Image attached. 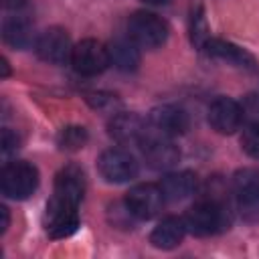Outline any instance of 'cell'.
Here are the masks:
<instances>
[{
  "mask_svg": "<svg viewBox=\"0 0 259 259\" xmlns=\"http://www.w3.org/2000/svg\"><path fill=\"white\" fill-rule=\"evenodd\" d=\"M186 233L194 237H212L231 227V208L217 198H202L194 202L182 217Z\"/></svg>",
  "mask_w": 259,
  "mask_h": 259,
  "instance_id": "obj_1",
  "label": "cell"
},
{
  "mask_svg": "<svg viewBox=\"0 0 259 259\" xmlns=\"http://www.w3.org/2000/svg\"><path fill=\"white\" fill-rule=\"evenodd\" d=\"M38 188V170L26 160L4 162L0 174V190L10 200H26Z\"/></svg>",
  "mask_w": 259,
  "mask_h": 259,
  "instance_id": "obj_2",
  "label": "cell"
},
{
  "mask_svg": "<svg viewBox=\"0 0 259 259\" xmlns=\"http://www.w3.org/2000/svg\"><path fill=\"white\" fill-rule=\"evenodd\" d=\"M127 36L146 51L160 49L168 38V24L150 10H138L127 18Z\"/></svg>",
  "mask_w": 259,
  "mask_h": 259,
  "instance_id": "obj_3",
  "label": "cell"
},
{
  "mask_svg": "<svg viewBox=\"0 0 259 259\" xmlns=\"http://www.w3.org/2000/svg\"><path fill=\"white\" fill-rule=\"evenodd\" d=\"M97 172L109 184H123L138 176L140 164L130 150L117 146V148H107L99 154Z\"/></svg>",
  "mask_w": 259,
  "mask_h": 259,
  "instance_id": "obj_4",
  "label": "cell"
},
{
  "mask_svg": "<svg viewBox=\"0 0 259 259\" xmlns=\"http://www.w3.org/2000/svg\"><path fill=\"white\" fill-rule=\"evenodd\" d=\"M235 204L245 223H259V170L241 168L233 176Z\"/></svg>",
  "mask_w": 259,
  "mask_h": 259,
  "instance_id": "obj_5",
  "label": "cell"
},
{
  "mask_svg": "<svg viewBox=\"0 0 259 259\" xmlns=\"http://www.w3.org/2000/svg\"><path fill=\"white\" fill-rule=\"evenodd\" d=\"M71 65L79 75L85 77L101 75L111 65L109 47L95 38H83L77 45H73Z\"/></svg>",
  "mask_w": 259,
  "mask_h": 259,
  "instance_id": "obj_6",
  "label": "cell"
},
{
  "mask_svg": "<svg viewBox=\"0 0 259 259\" xmlns=\"http://www.w3.org/2000/svg\"><path fill=\"white\" fill-rule=\"evenodd\" d=\"M81 225L79 204L67 202L63 198L51 196L45 210V231L51 239H67Z\"/></svg>",
  "mask_w": 259,
  "mask_h": 259,
  "instance_id": "obj_7",
  "label": "cell"
},
{
  "mask_svg": "<svg viewBox=\"0 0 259 259\" xmlns=\"http://www.w3.org/2000/svg\"><path fill=\"white\" fill-rule=\"evenodd\" d=\"M142 156L148 168L156 172H170L180 160V150L170 136L158 134L150 127V134L142 142Z\"/></svg>",
  "mask_w": 259,
  "mask_h": 259,
  "instance_id": "obj_8",
  "label": "cell"
},
{
  "mask_svg": "<svg viewBox=\"0 0 259 259\" xmlns=\"http://www.w3.org/2000/svg\"><path fill=\"white\" fill-rule=\"evenodd\" d=\"M107 134L117 146H142L150 134V123L134 111H117L107 121Z\"/></svg>",
  "mask_w": 259,
  "mask_h": 259,
  "instance_id": "obj_9",
  "label": "cell"
},
{
  "mask_svg": "<svg viewBox=\"0 0 259 259\" xmlns=\"http://www.w3.org/2000/svg\"><path fill=\"white\" fill-rule=\"evenodd\" d=\"M123 202L138 221H150L162 210L166 198H164V192H162L160 184L140 182V184L132 186L125 192Z\"/></svg>",
  "mask_w": 259,
  "mask_h": 259,
  "instance_id": "obj_10",
  "label": "cell"
},
{
  "mask_svg": "<svg viewBox=\"0 0 259 259\" xmlns=\"http://www.w3.org/2000/svg\"><path fill=\"white\" fill-rule=\"evenodd\" d=\"M32 49H34L36 57L49 65L71 63V53H73L71 38H69L67 30H63L59 26H53V28H47L45 32H40L36 36V42Z\"/></svg>",
  "mask_w": 259,
  "mask_h": 259,
  "instance_id": "obj_11",
  "label": "cell"
},
{
  "mask_svg": "<svg viewBox=\"0 0 259 259\" xmlns=\"http://www.w3.org/2000/svg\"><path fill=\"white\" fill-rule=\"evenodd\" d=\"M206 119L210 123V127L217 134H235L241 125H243V109H241V101L227 97V95H219L210 101L208 111H206Z\"/></svg>",
  "mask_w": 259,
  "mask_h": 259,
  "instance_id": "obj_12",
  "label": "cell"
},
{
  "mask_svg": "<svg viewBox=\"0 0 259 259\" xmlns=\"http://www.w3.org/2000/svg\"><path fill=\"white\" fill-rule=\"evenodd\" d=\"M202 53H206V57L223 61V63H227L231 67H239V69H245V71H251V73H259L257 59L247 49H243V47H239V45H235L231 40L210 36V40L206 42Z\"/></svg>",
  "mask_w": 259,
  "mask_h": 259,
  "instance_id": "obj_13",
  "label": "cell"
},
{
  "mask_svg": "<svg viewBox=\"0 0 259 259\" xmlns=\"http://www.w3.org/2000/svg\"><path fill=\"white\" fill-rule=\"evenodd\" d=\"M148 123L154 132L174 138L188 130V113L180 105L162 103V105H156L148 113Z\"/></svg>",
  "mask_w": 259,
  "mask_h": 259,
  "instance_id": "obj_14",
  "label": "cell"
},
{
  "mask_svg": "<svg viewBox=\"0 0 259 259\" xmlns=\"http://www.w3.org/2000/svg\"><path fill=\"white\" fill-rule=\"evenodd\" d=\"M85 172L77 164H67L63 166L57 176H55V186H53V196L63 198L73 204H81L83 194H85Z\"/></svg>",
  "mask_w": 259,
  "mask_h": 259,
  "instance_id": "obj_15",
  "label": "cell"
},
{
  "mask_svg": "<svg viewBox=\"0 0 259 259\" xmlns=\"http://www.w3.org/2000/svg\"><path fill=\"white\" fill-rule=\"evenodd\" d=\"M2 38L8 47L12 49H28V47H34L36 42V36H34V26H32V20L22 14L20 10H16L12 16H8L2 24Z\"/></svg>",
  "mask_w": 259,
  "mask_h": 259,
  "instance_id": "obj_16",
  "label": "cell"
},
{
  "mask_svg": "<svg viewBox=\"0 0 259 259\" xmlns=\"http://www.w3.org/2000/svg\"><path fill=\"white\" fill-rule=\"evenodd\" d=\"M196 186H198V178L188 170L166 172V176L160 180V188L164 192L166 202H180L184 198H190L196 192Z\"/></svg>",
  "mask_w": 259,
  "mask_h": 259,
  "instance_id": "obj_17",
  "label": "cell"
},
{
  "mask_svg": "<svg viewBox=\"0 0 259 259\" xmlns=\"http://www.w3.org/2000/svg\"><path fill=\"white\" fill-rule=\"evenodd\" d=\"M186 235V227H184V221L182 219H176V217H166L162 219L150 233V245L154 249H160V251H170V249H176L182 239Z\"/></svg>",
  "mask_w": 259,
  "mask_h": 259,
  "instance_id": "obj_18",
  "label": "cell"
},
{
  "mask_svg": "<svg viewBox=\"0 0 259 259\" xmlns=\"http://www.w3.org/2000/svg\"><path fill=\"white\" fill-rule=\"evenodd\" d=\"M107 47H109L111 65L117 71L132 73L140 67V47L130 36H119V38L111 40Z\"/></svg>",
  "mask_w": 259,
  "mask_h": 259,
  "instance_id": "obj_19",
  "label": "cell"
},
{
  "mask_svg": "<svg viewBox=\"0 0 259 259\" xmlns=\"http://www.w3.org/2000/svg\"><path fill=\"white\" fill-rule=\"evenodd\" d=\"M188 36H190V45L196 51H204L206 42L210 40V28L204 16V6L202 2H192L190 6V14H188Z\"/></svg>",
  "mask_w": 259,
  "mask_h": 259,
  "instance_id": "obj_20",
  "label": "cell"
},
{
  "mask_svg": "<svg viewBox=\"0 0 259 259\" xmlns=\"http://www.w3.org/2000/svg\"><path fill=\"white\" fill-rule=\"evenodd\" d=\"M89 142V134L83 125H65L57 134V146L63 152H77Z\"/></svg>",
  "mask_w": 259,
  "mask_h": 259,
  "instance_id": "obj_21",
  "label": "cell"
},
{
  "mask_svg": "<svg viewBox=\"0 0 259 259\" xmlns=\"http://www.w3.org/2000/svg\"><path fill=\"white\" fill-rule=\"evenodd\" d=\"M87 103L99 111V113H107L109 117L115 115L117 111H121V99L115 95V93H109V91H93V93H87Z\"/></svg>",
  "mask_w": 259,
  "mask_h": 259,
  "instance_id": "obj_22",
  "label": "cell"
},
{
  "mask_svg": "<svg viewBox=\"0 0 259 259\" xmlns=\"http://www.w3.org/2000/svg\"><path fill=\"white\" fill-rule=\"evenodd\" d=\"M241 148L247 156L259 160V123H251L243 127L241 134Z\"/></svg>",
  "mask_w": 259,
  "mask_h": 259,
  "instance_id": "obj_23",
  "label": "cell"
},
{
  "mask_svg": "<svg viewBox=\"0 0 259 259\" xmlns=\"http://www.w3.org/2000/svg\"><path fill=\"white\" fill-rule=\"evenodd\" d=\"M241 109H243V123L245 125L259 123V95L257 93H249L247 97H243Z\"/></svg>",
  "mask_w": 259,
  "mask_h": 259,
  "instance_id": "obj_24",
  "label": "cell"
},
{
  "mask_svg": "<svg viewBox=\"0 0 259 259\" xmlns=\"http://www.w3.org/2000/svg\"><path fill=\"white\" fill-rule=\"evenodd\" d=\"M18 144H20L18 136L10 127H4L2 130V138H0V152H2V160L4 162H10L12 160V156L18 150Z\"/></svg>",
  "mask_w": 259,
  "mask_h": 259,
  "instance_id": "obj_25",
  "label": "cell"
},
{
  "mask_svg": "<svg viewBox=\"0 0 259 259\" xmlns=\"http://www.w3.org/2000/svg\"><path fill=\"white\" fill-rule=\"evenodd\" d=\"M109 217H111V223H113L115 227H119V229H132V225L138 221V219L130 212V208L125 206V202L113 204L111 210H109Z\"/></svg>",
  "mask_w": 259,
  "mask_h": 259,
  "instance_id": "obj_26",
  "label": "cell"
},
{
  "mask_svg": "<svg viewBox=\"0 0 259 259\" xmlns=\"http://www.w3.org/2000/svg\"><path fill=\"white\" fill-rule=\"evenodd\" d=\"M8 225H10V210H8V206L2 204V206H0V235L6 233Z\"/></svg>",
  "mask_w": 259,
  "mask_h": 259,
  "instance_id": "obj_27",
  "label": "cell"
},
{
  "mask_svg": "<svg viewBox=\"0 0 259 259\" xmlns=\"http://www.w3.org/2000/svg\"><path fill=\"white\" fill-rule=\"evenodd\" d=\"M0 77L2 79H8L10 77V63H8V59L6 57H2V61H0Z\"/></svg>",
  "mask_w": 259,
  "mask_h": 259,
  "instance_id": "obj_28",
  "label": "cell"
},
{
  "mask_svg": "<svg viewBox=\"0 0 259 259\" xmlns=\"http://www.w3.org/2000/svg\"><path fill=\"white\" fill-rule=\"evenodd\" d=\"M144 4H150V6H164V4H168L170 0H142Z\"/></svg>",
  "mask_w": 259,
  "mask_h": 259,
  "instance_id": "obj_29",
  "label": "cell"
}]
</instances>
